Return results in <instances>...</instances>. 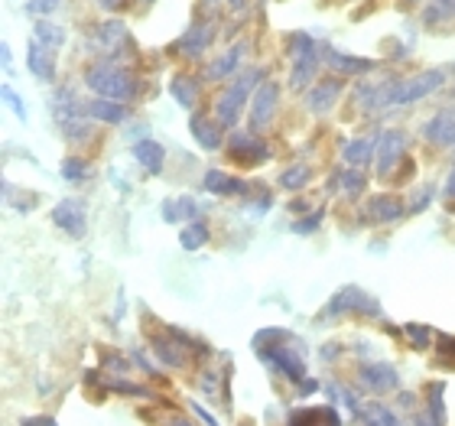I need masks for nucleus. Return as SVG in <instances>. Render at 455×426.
<instances>
[{"label": "nucleus", "instance_id": "7ed1b4c3", "mask_svg": "<svg viewBox=\"0 0 455 426\" xmlns=\"http://www.w3.org/2000/svg\"><path fill=\"white\" fill-rule=\"evenodd\" d=\"M443 85H446V72L443 68H427V72H417L413 78H400L397 85H394L390 105H417V101L429 98Z\"/></svg>", "mask_w": 455, "mask_h": 426}, {"label": "nucleus", "instance_id": "a211bd4d", "mask_svg": "<svg viewBox=\"0 0 455 426\" xmlns=\"http://www.w3.org/2000/svg\"><path fill=\"white\" fill-rule=\"evenodd\" d=\"M325 62L335 68V72H345V76H358V72H371L374 68V59L364 56H345L339 49L325 46Z\"/></svg>", "mask_w": 455, "mask_h": 426}, {"label": "nucleus", "instance_id": "ddd939ff", "mask_svg": "<svg viewBox=\"0 0 455 426\" xmlns=\"http://www.w3.org/2000/svg\"><path fill=\"white\" fill-rule=\"evenodd\" d=\"M228 153H231L237 163H264L267 160V147L257 141L254 133H235V137L228 141Z\"/></svg>", "mask_w": 455, "mask_h": 426}, {"label": "nucleus", "instance_id": "423d86ee", "mask_svg": "<svg viewBox=\"0 0 455 426\" xmlns=\"http://www.w3.org/2000/svg\"><path fill=\"white\" fill-rule=\"evenodd\" d=\"M257 355H260L267 365H274L280 374H286V378L293 381V384H299L303 390H315V388H319L315 381H306V361L299 358V351L276 345V349H257Z\"/></svg>", "mask_w": 455, "mask_h": 426}, {"label": "nucleus", "instance_id": "c9c22d12", "mask_svg": "<svg viewBox=\"0 0 455 426\" xmlns=\"http://www.w3.org/2000/svg\"><path fill=\"white\" fill-rule=\"evenodd\" d=\"M156 355H160V361H166V365H176V368H182L186 365V355H182V349L176 345V342H156Z\"/></svg>", "mask_w": 455, "mask_h": 426}, {"label": "nucleus", "instance_id": "79ce46f5", "mask_svg": "<svg viewBox=\"0 0 455 426\" xmlns=\"http://www.w3.org/2000/svg\"><path fill=\"white\" fill-rule=\"evenodd\" d=\"M429 199H433V186H427V189L417 192V199L410 202V212H423L429 205Z\"/></svg>", "mask_w": 455, "mask_h": 426}, {"label": "nucleus", "instance_id": "39448f33", "mask_svg": "<svg viewBox=\"0 0 455 426\" xmlns=\"http://www.w3.org/2000/svg\"><path fill=\"white\" fill-rule=\"evenodd\" d=\"M345 313H361V316H380V303L371 293H364L361 286H341L339 293L323 306L319 319L329 316H345Z\"/></svg>", "mask_w": 455, "mask_h": 426}, {"label": "nucleus", "instance_id": "f257e3e1", "mask_svg": "<svg viewBox=\"0 0 455 426\" xmlns=\"http://www.w3.org/2000/svg\"><path fill=\"white\" fill-rule=\"evenodd\" d=\"M260 82H264V68H247L221 92L219 101H215V117H219L221 127H235L241 121L247 98H251V92L260 88Z\"/></svg>", "mask_w": 455, "mask_h": 426}, {"label": "nucleus", "instance_id": "e433bc0d", "mask_svg": "<svg viewBox=\"0 0 455 426\" xmlns=\"http://www.w3.org/2000/svg\"><path fill=\"white\" fill-rule=\"evenodd\" d=\"M429 335H433V332H429V326H423V322H410L407 326V339L413 342L419 351L429 349Z\"/></svg>", "mask_w": 455, "mask_h": 426}, {"label": "nucleus", "instance_id": "8fccbe9b", "mask_svg": "<svg viewBox=\"0 0 455 426\" xmlns=\"http://www.w3.org/2000/svg\"><path fill=\"white\" fill-rule=\"evenodd\" d=\"M170 426H192V423H189V420H172Z\"/></svg>", "mask_w": 455, "mask_h": 426}, {"label": "nucleus", "instance_id": "09e8293b", "mask_svg": "<svg viewBox=\"0 0 455 426\" xmlns=\"http://www.w3.org/2000/svg\"><path fill=\"white\" fill-rule=\"evenodd\" d=\"M228 4H231V7H235V10H241V7H244V4H247V0H228Z\"/></svg>", "mask_w": 455, "mask_h": 426}, {"label": "nucleus", "instance_id": "f03ea898", "mask_svg": "<svg viewBox=\"0 0 455 426\" xmlns=\"http://www.w3.org/2000/svg\"><path fill=\"white\" fill-rule=\"evenodd\" d=\"M85 85L95 92L98 98H108V101H117V105H124V101H131V98H137V92H140V82L127 72V68H117V66H95L85 72Z\"/></svg>", "mask_w": 455, "mask_h": 426}, {"label": "nucleus", "instance_id": "cd10ccee", "mask_svg": "<svg viewBox=\"0 0 455 426\" xmlns=\"http://www.w3.org/2000/svg\"><path fill=\"white\" fill-rule=\"evenodd\" d=\"M341 157H345V163L348 166H368L371 157H374V143L368 141V137H358V141H348L345 143V150H341Z\"/></svg>", "mask_w": 455, "mask_h": 426}, {"label": "nucleus", "instance_id": "412c9836", "mask_svg": "<svg viewBox=\"0 0 455 426\" xmlns=\"http://www.w3.org/2000/svg\"><path fill=\"white\" fill-rule=\"evenodd\" d=\"M133 157H137V163H140L147 173H163V163H166V150H163V143H156V141L133 143Z\"/></svg>", "mask_w": 455, "mask_h": 426}, {"label": "nucleus", "instance_id": "5701e85b", "mask_svg": "<svg viewBox=\"0 0 455 426\" xmlns=\"http://www.w3.org/2000/svg\"><path fill=\"white\" fill-rule=\"evenodd\" d=\"M202 189L209 192V196H228V192H244L247 186L221 170H209L205 173V180H202Z\"/></svg>", "mask_w": 455, "mask_h": 426}, {"label": "nucleus", "instance_id": "72a5a7b5", "mask_svg": "<svg viewBox=\"0 0 455 426\" xmlns=\"http://www.w3.org/2000/svg\"><path fill=\"white\" fill-rule=\"evenodd\" d=\"M309 180H313L309 166H290V170L280 176V186H283V189H303Z\"/></svg>", "mask_w": 455, "mask_h": 426}, {"label": "nucleus", "instance_id": "f704fd0d", "mask_svg": "<svg viewBox=\"0 0 455 426\" xmlns=\"http://www.w3.org/2000/svg\"><path fill=\"white\" fill-rule=\"evenodd\" d=\"M429 420L436 426H446V407H443V384L429 388Z\"/></svg>", "mask_w": 455, "mask_h": 426}, {"label": "nucleus", "instance_id": "6ab92c4d", "mask_svg": "<svg viewBox=\"0 0 455 426\" xmlns=\"http://www.w3.org/2000/svg\"><path fill=\"white\" fill-rule=\"evenodd\" d=\"M212 39H215V27H212V23H196V27L180 39V52H186V56H202V52L212 46Z\"/></svg>", "mask_w": 455, "mask_h": 426}, {"label": "nucleus", "instance_id": "bb28decb", "mask_svg": "<svg viewBox=\"0 0 455 426\" xmlns=\"http://www.w3.org/2000/svg\"><path fill=\"white\" fill-rule=\"evenodd\" d=\"M170 95L176 98V105L192 108V105H196V98H199V78H192V76H176V78L170 82Z\"/></svg>", "mask_w": 455, "mask_h": 426}, {"label": "nucleus", "instance_id": "ea45409f", "mask_svg": "<svg viewBox=\"0 0 455 426\" xmlns=\"http://www.w3.org/2000/svg\"><path fill=\"white\" fill-rule=\"evenodd\" d=\"M341 186H345V192H348V196H355V192L364 189V176H361L358 170H348L345 176H341Z\"/></svg>", "mask_w": 455, "mask_h": 426}, {"label": "nucleus", "instance_id": "c03bdc74", "mask_svg": "<svg viewBox=\"0 0 455 426\" xmlns=\"http://www.w3.org/2000/svg\"><path fill=\"white\" fill-rule=\"evenodd\" d=\"M20 426H59L52 417H27Z\"/></svg>", "mask_w": 455, "mask_h": 426}, {"label": "nucleus", "instance_id": "f8f14e48", "mask_svg": "<svg viewBox=\"0 0 455 426\" xmlns=\"http://www.w3.org/2000/svg\"><path fill=\"white\" fill-rule=\"evenodd\" d=\"M339 92H341V82L339 78H323L315 88L306 92V108L313 114H329L339 101Z\"/></svg>", "mask_w": 455, "mask_h": 426}, {"label": "nucleus", "instance_id": "37998d69", "mask_svg": "<svg viewBox=\"0 0 455 426\" xmlns=\"http://www.w3.org/2000/svg\"><path fill=\"white\" fill-rule=\"evenodd\" d=\"M192 410H196V417H199V420H202V423H205V426H219V420L212 417L209 410H202V404H192Z\"/></svg>", "mask_w": 455, "mask_h": 426}, {"label": "nucleus", "instance_id": "aec40b11", "mask_svg": "<svg viewBox=\"0 0 455 426\" xmlns=\"http://www.w3.org/2000/svg\"><path fill=\"white\" fill-rule=\"evenodd\" d=\"M189 131H192V137H196V143H199L202 150H219L221 147V124H212L209 117L196 114V117L189 121Z\"/></svg>", "mask_w": 455, "mask_h": 426}, {"label": "nucleus", "instance_id": "393cba45", "mask_svg": "<svg viewBox=\"0 0 455 426\" xmlns=\"http://www.w3.org/2000/svg\"><path fill=\"white\" fill-rule=\"evenodd\" d=\"M88 117L105 121V124H124L127 121V108L117 105V101H108V98H95V101L88 105Z\"/></svg>", "mask_w": 455, "mask_h": 426}, {"label": "nucleus", "instance_id": "a878e982", "mask_svg": "<svg viewBox=\"0 0 455 426\" xmlns=\"http://www.w3.org/2000/svg\"><path fill=\"white\" fill-rule=\"evenodd\" d=\"M95 43L98 49H121L127 43V27L117 23V20H108L95 29Z\"/></svg>", "mask_w": 455, "mask_h": 426}, {"label": "nucleus", "instance_id": "6e6552de", "mask_svg": "<svg viewBox=\"0 0 455 426\" xmlns=\"http://www.w3.org/2000/svg\"><path fill=\"white\" fill-rule=\"evenodd\" d=\"M276 108H280V85L264 78L260 88L254 92V101H251V114H247V124H251V133L267 131L270 121H274Z\"/></svg>", "mask_w": 455, "mask_h": 426}, {"label": "nucleus", "instance_id": "49530a36", "mask_svg": "<svg viewBox=\"0 0 455 426\" xmlns=\"http://www.w3.org/2000/svg\"><path fill=\"white\" fill-rule=\"evenodd\" d=\"M98 7H105V10H117V7H124V0H98Z\"/></svg>", "mask_w": 455, "mask_h": 426}, {"label": "nucleus", "instance_id": "7c9ffc66", "mask_svg": "<svg viewBox=\"0 0 455 426\" xmlns=\"http://www.w3.org/2000/svg\"><path fill=\"white\" fill-rule=\"evenodd\" d=\"M180 245L186 247V251H199V247L209 245V228L202 225V221H192V225H186L180 231Z\"/></svg>", "mask_w": 455, "mask_h": 426}, {"label": "nucleus", "instance_id": "0eeeda50", "mask_svg": "<svg viewBox=\"0 0 455 426\" xmlns=\"http://www.w3.org/2000/svg\"><path fill=\"white\" fill-rule=\"evenodd\" d=\"M52 114H56L59 127L66 131V137H72V141H85V137H88V117H85L88 108L78 105L68 92H59V95H56Z\"/></svg>", "mask_w": 455, "mask_h": 426}, {"label": "nucleus", "instance_id": "c85d7f7f", "mask_svg": "<svg viewBox=\"0 0 455 426\" xmlns=\"http://www.w3.org/2000/svg\"><path fill=\"white\" fill-rule=\"evenodd\" d=\"M237 62H241V46H235V49H228L225 56H219L215 62L209 66V72H205V78H225V76H231V72H237Z\"/></svg>", "mask_w": 455, "mask_h": 426}, {"label": "nucleus", "instance_id": "b1692460", "mask_svg": "<svg viewBox=\"0 0 455 426\" xmlns=\"http://www.w3.org/2000/svg\"><path fill=\"white\" fill-rule=\"evenodd\" d=\"M358 420L364 426H400V420H397V414L387 407V404H361V410H358Z\"/></svg>", "mask_w": 455, "mask_h": 426}, {"label": "nucleus", "instance_id": "20e7f679", "mask_svg": "<svg viewBox=\"0 0 455 426\" xmlns=\"http://www.w3.org/2000/svg\"><path fill=\"white\" fill-rule=\"evenodd\" d=\"M290 52H293L290 88H293V92H309L315 72H319V56H315L313 36H303V33H299V36H293V46H290Z\"/></svg>", "mask_w": 455, "mask_h": 426}, {"label": "nucleus", "instance_id": "1a4fd4ad", "mask_svg": "<svg viewBox=\"0 0 455 426\" xmlns=\"http://www.w3.org/2000/svg\"><path fill=\"white\" fill-rule=\"evenodd\" d=\"M403 153H407V133L397 131V127L380 133V143H378V173L380 176H390V173L397 170V163L403 160Z\"/></svg>", "mask_w": 455, "mask_h": 426}, {"label": "nucleus", "instance_id": "a19ab883", "mask_svg": "<svg viewBox=\"0 0 455 426\" xmlns=\"http://www.w3.org/2000/svg\"><path fill=\"white\" fill-rule=\"evenodd\" d=\"M319 221H323V209L313 212V215L303 218V221H296L293 231H299V235H309V231H315V228H319Z\"/></svg>", "mask_w": 455, "mask_h": 426}, {"label": "nucleus", "instance_id": "4be33fe9", "mask_svg": "<svg viewBox=\"0 0 455 426\" xmlns=\"http://www.w3.org/2000/svg\"><path fill=\"white\" fill-rule=\"evenodd\" d=\"M196 215H199V205H196L192 196H176V199L163 202V221H170V225L189 221V218H196Z\"/></svg>", "mask_w": 455, "mask_h": 426}, {"label": "nucleus", "instance_id": "9d476101", "mask_svg": "<svg viewBox=\"0 0 455 426\" xmlns=\"http://www.w3.org/2000/svg\"><path fill=\"white\" fill-rule=\"evenodd\" d=\"M52 221H56L66 235H72V237H82L88 231V218H85V205L78 199H62L52 209Z\"/></svg>", "mask_w": 455, "mask_h": 426}, {"label": "nucleus", "instance_id": "2eb2a0df", "mask_svg": "<svg viewBox=\"0 0 455 426\" xmlns=\"http://www.w3.org/2000/svg\"><path fill=\"white\" fill-rule=\"evenodd\" d=\"M423 137L436 147H455V111H439L423 127Z\"/></svg>", "mask_w": 455, "mask_h": 426}, {"label": "nucleus", "instance_id": "de8ad7c7", "mask_svg": "<svg viewBox=\"0 0 455 426\" xmlns=\"http://www.w3.org/2000/svg\"><path fill=\"white\" fill-rule=\"evenodd\" d=\"M10 62H13V56H10V46H7V43H4V68H13V66H10Z\"/></svg>", "mask_w": 455, "mask_h": 426}, {"label": "nucleus", "instance_id": "c756f323", "mask_svg": "<svg viewBox=\"0 0 455 426\" xmlns=\"http://www.w3.org/2000/svg\"><path fill=\"white\" fill-rule=\"evenodd\" d=\"M33 39H39L46 49H62V43H66V29L62 27H52V23H46V20H39L36 29H33Z\"/></svg>", "mask_w": 455, "mask_h": 426}, {"label": "nucleus", "instance_id": "3c124183", "mask_svg": "<svg viewBox=\"0 0 455 426\" xmlns=\"http://www.w3.org/2000/svg\"><path fill=\"white\" fill-rule=\"evenodd\" d=\"M215 4H219V0H205V7H215Z\"/></svg>", "mask_w": 455, "mask_h": 426}, {"label": "nucleus", "instance_id": "a18cd8bd", "mask_svg": "<svg viewBox=\"0 0 455 426\" xmlns=\"http://www.w3.org/2000/svg\"><path fill=\"white\" fill-rule=\"evenodd\" d=\"M446 199H455V170L449 173V180H446Z\"/></svg>", "mask_w": 455, "mask_h": 426}, {"label": "nucleus", "instance_id": "4468645a", "mask_svg": "<svg viewBox=\"0 0 455 426\" xmlns=\"http://www.w3.org/2000/svg\"><path fill=\"white\" fill-rule=\"evenodd\" d=\"M27 62H29V72H33L39 82H52V78H56V56H52V49H46L39 39H29Z\"/></svg>", "mask_w": 455, "mask_h": 426}, {"label": "nucleus", "instance_id": "2f4dec72", "mask_svg": "<svg viewBox=\"0 0 455 426\" xmlns=\"http://www.w3.org/2000/svg\"><path fill=\"white\" fill-rule=\"evenodd\" d=\"M455 20V0H429L423 10V23H446Z\"/></svg>", "mask_w": 455, "mask_h": 426}, {"label": "nucleus", "instance_id": "58836bf2", "mask_svg": "<svg viewBox=\"0 0 455 426\" xmlns=\"http://www.w3.org/2000/svg\"><path fill=\"white\" fill-rule=\"evenodd\" d=\"M52 10H59V0H27V13H36V17H49Z\"/></svg>", "mask_w": 455, "mask_h": 426}, {"label": "nucleus", "instance_id": "f3484780", "mask_svg": "<svg viewBox=\"0 0 455 426\" xmlns=\"http://www.w3.org/2000/svg\"><path fill=\"white\" fill-rule=\"evenodd\" d=\"M403 202L397 199V196H374L368 205V218L371 221H378V225H394V221H400L403 218Z\"/></svg>", "mask_w": 455, "mask_h": 426}, {"label": "nucleus", "instance_id": "4c0bfd02", "mask_svg": "<svg viewBox=\"0 0 455 426\" xmlns=\"http://www.w3.org/2000/svg\"><path fill=\"white\" fill-rule=\"evenodd\" d=\"M0 95H4V101H7V108H10V111H13V114H17L20 121H27V105L20 101L17 92H13V88L4 85V88H0Z\"/></svg>", "mask_w": 455, "mask_h": 426}, {"label": "nucleus", "instance_id": "dca6fc26", "mask_svg": "<svg viewBox=\"0 0 455 426\" xmlns=\"http://www.w3.org/2000/svg\"><path fill=\"white\" fill-rule=\"evenodd\" d=\"M286 426H341V417L332 404H325V407H303L290 414V423Z\"/></svg>", "mask_w": 455, "mask_h": 426}, {"label": "nucleus", "instance_id": "9b49d317", "mask_svg": "<svg viewBox=\"0 0 455 426\" xmlns=\"http://www.w3.org/2000/svg\"><path fill=\"white\" fill-rule=\"evenodd\" d=\"M361 384L368 390H374V394H387V390H397L400 378L397 371L390 368V365H384V361H374V365H361L358 371Z\"/></svg>", "mask_w": 455, "mask_h": 426}, {"label": "nucleus", "instance_id": "473e14b6", "mask_svg": "<svg viewBox=\"0 0 455 426\" xmlns=\"http://www.w3.org/2000/svg\"><path fill=\"white\" fill-rule=\"evenodd\" d=\"M92 176V166H88V160H82V157H68V160H62V180L68 182H82Z\"/></svg>", "mask_w": 455, "mask_h": 426}]
</instances>
